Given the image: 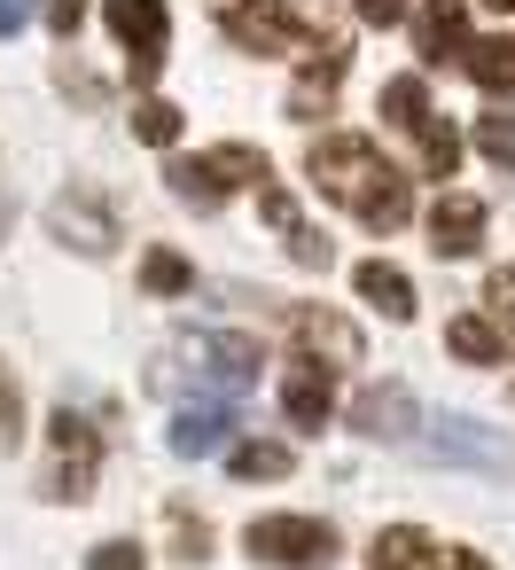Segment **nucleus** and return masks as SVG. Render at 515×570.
<instances>
[{"mask_svg":"<svg viewBox=\"0 0 515 570\" xmlns=\"http://www.w3.org/2000/svg\"><path fill=\"white\" fill-rule=\"evenodd\" d=\"M141 289H157V297H180V289H196V266H188L180 250H149V258H141Z\"/></svg>","mask_w":515,"mask_h":570,"instance_id":"21","label":"nucleus"},{"mask_svg":"<svg viewBox=\"0 0 515 570\" xmlns=\"http://www.w3.org/2000/svg\"><path fill=\"white\" fill-rule=\"evenodd\" d=\"M133 141L172 149V141H180V110H172V102H157V95H149V102H133Z\"/></svg>","mask_w":515,"mask_h":570,"instance_id":"22","label":"nucleus"},{"mask_svg":"<svg viewBox=\"0 0 515 570\" xmlns=\"http://www.w3.org/2000/svg\"><path fill=\"white\" fill-rule=\"evenodd\" d=\"M476 149H484L499 173H515V110H492V118H476Z\"/></svg>","mask_w":515,"mask_h":570,"instance_id":"24","label":"nucleus"},{"mask_svg":"<svg viewBox=\"0 0 515 570\" xmlns=\"http://www.w3.org/2000/svg\"><path fill=\"white\" fill-rule=\"evenodd\" d=\"M227 469H235L242 484H258V476H289V469H297V453H289V445H274V438H250V445H227Z\"/></svg>","mask_w":515,"mask_h":570,"instance_id":"20","label":"nucleus"},{"mask_svg":"<svg viewBox=\"0 0 515 570\" xmlns=\"http://www.w3.org/2000/svg\"><path fill=\"white\" fill-rule=\"evenodd\" d=\"M48 24H56V32L71 40V32L87 24V0H48Z\"/></svg>","mask_w":515,"mask_h":570,"instance_id":"32","label":"nucleus"},{"mask_svg":"<svg viewBox=\"0 0 515 570\" xmlns=\"http://www.w3.org/2000/svg\"><path fill=\"white\" fill-rule=\"evenodd\" d=\"M0 219H9V204H0Z\"/></svg>","mask_w":515,"mask_h":570,"instance_id":"36","label":"nucleus"},{"mask_svg":"<svg viewBox=\"0 0 515 570\" xmlns=\"http://www.w3.org/2000/svg\"><path fill=\"white\" fill-rule=\"evenodd\" d=\"M492 9H515V0H492Z\"/></svg>","mask_w":515,"mask_h":570,"instance_id":"35","label":"nucleus"},{"mask_svg":"<svg viewBox=\"0 0 515 570\" xmlns=\"http://www.w3.org/2000/svg\"><path fill=\"white\" fill-rule=\"evenodd\" d=\"M102 17H110V32L133 48V79L149 87V79L165 71V40H172L165 0H102Z\"/></svg>","mask_w":515,"mask_h":570,"instance_id":"5","label":"nucleus"},{"mask_svg":"<svg viewBox=\"0 0 515 570\" xmlns=\"http://www.w3.org/2000/svg\"><path fill=\"white\" fill-rule=\"evenodd\" d=\"M367 570H437V539L422 523H390V531H375Z\"/></svg>","mask_w":515,"mask_h":570,"instance_id":"12","label":"nucleus"},{"mask_svg":"<svg viewBox=\"0 0 515 570\" xmlns=\"http://www.w3.org/2000/svg\"><path fill=\"white\" fill-rule=\"evenodd\" d=\"M351 282H359V297H367V305H383L390 321H414V282H406L398 266H383V258H367V266H359Z\"/></svg>","mask_w":515,"mask_h":570,"instance_id":"16","label":"nucleus"},{"mask_svg":"<svg viewBox=\"0 0 515 570\" xmlns=\"http://www.w3.org/2000/svg\"><path fill=\"white\" fill-rule=\"evenodd\" d=\"M305 173L320 180V196H336V204H344L359 227H375V235H398V227L414 219L406 173H398L367 134H328V141H313Z\"/></svg>","mask_w":515,"mask_h":570,"instance_id":"1","label":"nucleus"},{"mask_svg":"<svg viewBox=\"0 0 515 570\" xmlns=\"http://www.w3.org/2000/svg\"><path fill=\"white\" fill-rule=\"evenodd\" d=\"M422 110H429V87H422L414 71L383 87V118H390V126H406V134H414V118H422Z\"/></svg>","mask_w":515,"mask_h":570,"instance_id":"23","label":"nucleus"},{"mask_svg":"<svg viewBox=\"0 0 515 570\" xmlns=\"http://www.w3.org/2000/svg\"><path fill=\"white\" fill-rule=\"evenodd\" d=\"M48 438H56L48 500H87V492H95V461H102V438H95V422H87V414H71V406H56Z\"/></svg>","mask_w":515,"mask_h":570,"instance_id":"4","label":"nucleus"},{"mask_svg":"<svg viewBox=\"0 0 515 570\" xmlns=\"http://www.w3.org/2000/svg\"><path fill=\"white\" fill-rule=\"evenodd\" d=\"M24 445V399H17V383L0 375V453H17Z\"/></svg>","mask_w":515,"mask_h":570,"instance_id":"26","label":"nucleus"},{"mask_svg":"<svg viewBox=\"0 0 515 570\" xmlns=\"http://www.w3.org/2000/svg\"><path fill=\"white\" fill-rule=\"evenodd\" d=\"M258 212H266V227H281V235H297V227H305V219H297V196H289V188H274V180L258 188Z\"/></svg>","mask_w":515,"mask_h":570,"instance_id":"27","label":"nucleus"},{"mask_svg":"<svg viewBox=\"0 0 515 570\" xmlns=\"http://www.w3.org/2000/svg\"><path fill=\"white\" fill-rule=\"evenodd\" d=\"M460 71H468L484 95H515V40H468Z\"/></svg>","mask_w":515,"mask_h":570,"instance_id":"18","label":"nucleus"},{"mask_svg":"<svg viewBox=\"0 0 515 570\" xmlns=\"http://www.w3.org/2000/svg\"><path fill=\"white\" fill-rule=\"evenodd\" d=\"M242 547L274 570H328L336 562V523H320V515H250Z\"/></svg>","mask_w":515,"mask_h":570,"instance_id":"3","label":"nucleus"},{"mask_svg":"<svg viewBox=\"0 0 515 570\" xmlns=\"http://www.w3.org/2000/svg\"><path fill=\"white\" fill-rule=\"evenodd\" d=\"M414 149H422V173H429V180H453V173H460V134H453L437 110L414 118Z\"/></svg>","mask_w":515,"mask_h":570,"instance_id":"15","label":"nucleus"},{"mask_svg":"<svg viewBox=\"0 0 515 570\" xmlns=\"http://www.w3.org/2000/svg\"><path fill=\"white\" fill-rule=\"evenodd\" d=\"M336 87H344V48H328L320 63H305V71H297L289 118H313V110H328V102H336Z\"/></svg>","mask_w":515,"mask_h":570,"instance_id":"14","label":"nucleus"},{"mask_svg":"<svg viewBox=\"0 0 515 570\" xmlns=\"http://www.w3.org/2000/svg\"><path fill=\"white\" fill-rule=\"evenodd\" d=\"M351 9H359V24H406V0H351Z\"/></svg>","mask_w":515,"mask_h":570,"instance_id":"30","label":"nucleus"},{"mask_svg":"<svg viewBox=\"0 0 515 570\" xmlns=\"http://www.w3.org/2000/svg\"><path fill=\"white\" fill-rule=\"evenodd\" d=\"M172 539H180V562H211V523L204 515L172 508Z\"/></svg>","mask_w":515,"mask_h":570,"instance_id":"25","label":"nucleus"},{"mask_svg":"<svg viewBox=\"0 0 515 570\" xmlns=\"http://www.w3.org/2000/svg\"><path fill=\"white\" fill-rule=\"evenodd\" d=\"M48 227L63 235V243H79L87 258H102L110 243H118V219L87 196V188H71V196H56V212H48Z\"/></svg>","mask_w":515,"mask_h":570,"instance_id":"8","label":"nucleus"},{"mask_svg":"<svg viewBox=\"0 0 515 570\" xmlns=\"http://www.w3.org/2000/svg\"><path fill=\"white\" fill-rule=\"evenodd\" d=\"M227 438H235V406H180L172 414V453H188V461L227 453Z\"/></svg>","mask_w":515,"mask_h":570,"instance_id":"10","label":"nucleus"},{"mask_svg":"<svg viewBox=\"0 0 515 570\" xmlns=\"http://www.w3.org/2000/svg\"><path fill=\"white\" fill-rule=\"evenodd\" d=\"M87 570H149V554H141L133 539H102V547L87 554Z\"/></svg>","mask_w":515,"mask_h":570,"instance_id":"28","label":"nucleus"},{"mask_svg":"<svg viewBox=\"0 0 515 570\" xmlns=\"http://www.w3.org/2000/svg\"><path fill=\"white\" fill-rule=\"evenodd\" d=\"M289 258H297V266H320V274H328V258H336V243H328L320 227H297V235H289Z\"/></svg>","mask_w":515,"mask_h":570,"instance_id":"29","label":"nucleus"},{"mask_svg":"<svg viewBox=\"0 0 515 570\" xmlns=\"http://www.w3.org/2000/svg\"><path fill=\"white\" fill-rule=\"evenodd\" d=\"M414 48H422V63L468 56V17H460V0H429V9L414 17Z\"/></svg>","mask_w":515,"mask_h":570,"instance_id":"11","label":"nucleus"},{"mask_svg":"<svg viewBox=\"0 0 515 570\" xmlns=\"http://www.w3.org/2000/svg\"><path fill=\"white\" fill-rule=\"evenodd\" d=\"M165 180H172V196H180V204L219 212L242 180H250V188H266V180H274V165H266V149L227 141V149H211V157H172V165H165Z\"/></svg>","mask_w":515,"mask_h":570,"instance_id":"2","label":"nucleus"},{"mask_svg":"<svg viewBox=\"0 0 515 570\" xmlns=\"http://www.w3.org/2000/svg\"><path fill=\"white\" fill-rule=\"evenodd\" d=\"M484 243V204L468 196V188H445L437 204H429V250L437 258H468Z\"/></svg>","mask_w":515,"mask_h":570,"instance_id":"6","label":"nucleus"},{"mask_svg":"<svg viewBox=\"0 0 515 570\" xmlns=\"http://www.w3.org/2000/svg\"><path fill=\"white\" fill-rule=\"evenodd\" d=\"M281 406H289V422H297V430H320V422L336 414V383H328V367L297 360V367L281 375Z\"/></svg>","mask_w":515,"mask_h":570,"instance_id":"9","label":"nucleus"},{"mask_svg":"<svg viewBox=\"0 0 515 570\" xmlns=\"http://www.w3.org/2000/svg\"><path fill=\"white\" fill-rule=\"evenodd\" d=\"M351 422H359L367 438H406V430H414V399H406L398 383H383V391H359Z\"/></svg>","mask_w":515,"mask_h":570,"instance_id":"13","label":"nucleus"},{"mask_svg":"<svg viewBox=\"0 0 515 570\" xmlns=\"http://www.w3.org/2000/svg\"><path fill=\"white\" fill-rule=\"evenodd\" d=\"M289 336H297L313 360H336V367H359V352H367L359 328H351L344 313H328V305H297V313H289Z\"/></svg>","mask_w":515,"mask_h":570,"instance_id":"7","label":"nucleus"},{"mask_svg":"<svg viewBox=\"0 0 515 570\" xmlns=\"http://www.w3.org/2000/svg\"><path fill=\"white\" fill-rule=\"evenodd\" d=\"M484 297H492V313L515 328V274H492V282H484Z\"/></svg>","mask_w":515,"mask_h":570,"instance_id":"31","label":"nucleus"},{"mask_svg":"<svg viewBox=\"0 0 515 570\" xmlns=\"http://www.w3.org/2000/svg\"><path fill=\"white\" fill-rule=\"evenodd\" d=\"M437 570H492V562H484V554H445Z\"/></svg>","mask_w":515,"mask_h":570,"instance_id":"34","label":"nucleus"},{"mask_svg":"<svg viewBox=\"0 0 515 570\" xmlns=\"http://www.w3.org/2000/svg\"><path fill=\"white\" fill-rule=\"evenodd\" d=\"M429 453H437V461H484V469H507V461H515L507 445L476 438V422H445V430L429 438Z\"/></svg>","mask_w":515,"mask_h":570,"instance_id":"19","label":"nucleus"},{"mask_svg":"<svg viewBox=\"0 0 515 570\" xmlns=\"http://www.w3.org/2000/svg\"><path fill=\"white\" fill-rule=\"evenodd\" d=\"M32 9H40V0H0V40H17L32 24Z\"/></svg>","mask_w":515,"mask_h":570,"instance_id":"33","label":"nucleus"},{"mask_svg":"<svg viewBox=\"0 0 515 570\" xmlns=\"http://www.w3.org/2000/svg\"><path fill=\"white\" fill-rule=\"evenodd\" d=\"M445 344H453L468 367H492V360H507V336H499L484 313H453V321H445Z\"/></svg>","mask_w":515,"mask_h":570,"instance_id":"17","label":"nucleus"},{"mask_svg":"<svg viewBox=\"0 0 515 570\" xmlns=\"http://www.w3.org/2000/svg\"><path fill=\"white\" fill-rule=\"evenodd\" d=\"M507 399H515V383H507Z\"/></svg>","mask_w":515,"mask_h":570,"instance_id":"37","label":"nucleus"}]
</instances>
